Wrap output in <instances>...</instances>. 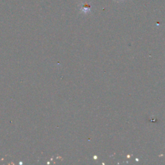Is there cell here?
<instances>
[{
  "instance_id": "obj_1",
  "label": "cell",
  "mask_w": 165,
  "mask_h": 165,
  "mask_svg": "<svg viewBox=\"0 0 165 165\" xmlns=\"http://www.w3.org/2000/svg\"><path fill=\"white\" fill-rule=\"evenodd\" d=\"M81 9H82V11L86 13V12H88L89 11H90V7L89 5H87V4H85L83 5V7H81Z\"/></svg>"
}]
</instances>
